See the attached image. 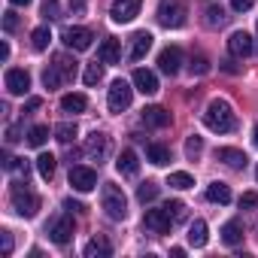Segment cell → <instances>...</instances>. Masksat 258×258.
Wrapping results in <instances>:
<instances>
[{
  "instance_id": "obj_1",
  "label": "cell",
  "mask_w": 258,
  "mask_h": 258,
  "mask_svg": "<svg viewBox=\"0 0 258 258\" xmlns=\"http://www.w3.org/2000/svg\"><path fill=\"white\" fill-rule=\"evenodd\" d=\"M204 124L210 127V131H216V134H231L237 127V115H234L228 100L216 97V100H210V106L204 112Z\"/></svg>"
},
{
  "instance_id": "obj_2",
  "label": "cell",
  "mask_w": 258,
  "mask_h": 258,
  "mask_svg": "<svg viewBox=\"0 0 258 258\" xmlns=\"http://www.w3.org/2000/svg\"><path fill=\"white\" fill-rule=\"evenodd\" d=\"M100 207H103V213H106L112 222H121V219L127 216V198H124V191H121L118 185H112V182H106V185L100 188Z\"/></svg>"
},
{
  "instance_id": "obj_3",
  "label": "cell",
  "mask_w": 258,
  "mask_h": 258,
  "mask_svg": "<svg viewBox=\"0 0 258 258\" xmlns=\"http://www.w3.org/2000/svg\"><path fill=\"white\" fill-rule=\"evenodd\" d=\"M158 25L164 28H182L185 19H188V7H185V0H158Z\"/></svg>"
},
{
  "instance_id": "obj_4",
  "label": "cell",
  "mask_w": 258,
  "mask_h": 258,
  "mask_svg": "<svg viewBox=\"0 0 258 258\" xmlns=\"http://www.w3.org/2000/svg\"><path fill=\"white\" fill-rule=\"evenodd\" d=\"M10 201H13V210H16L19 216H25V219H34L37 210H40V198L28 188V182H25V185H13Z\"/></svg>"
},
{
  "instance_id": "obj_5",
  "label": "cell",
  "mask_w": 258,
  "mask_h": 258,
  "mask_svg": "<svg viewBox=\"0 0 258 258\" xmlns=\"http://www.w3.org/2000/svg\"><path fill=\"white\" fill-rule=\"evenodd\" d=\"M131 97H134V88L127 85L124 79H115V82L109 85V94H106V106H109L112 112H121V109H127V106H131Z\"/></svg>"
},
{
  "instance_id": "obj_6",
  "label": "cell",
  "mask_w": 258,
  "mask_h": 258,
  "mask_svg": "<svg viewBox=\"0 0 258 258\" xmlns=\"http://www.w3.org/2000/svg\"><path fill=\"white\" fill-rule=\"evenodd\" d=\"M64 46L67 49H73V52H85V49H91V40H94V34L88 31V28H64Z\"/></svg>"
},
{
  "instance_id": "obj_7",
  "label": "cell",
  "mask_w": 258,
  "mask_h": 258,
  "mask_svg": "<svg viewBox=\"0 0 258 258\" xmlns=\"http://www.w3.org/2000/svg\"><path fill=\"white\" fill-rule=\"evenodd\" d=\"M140 7H143V0H115L109 16H112V22L124 25V22H134L140 16Z\"/></svg>"
},
{
  "instance_id": "obj_8",
  "label": "cell",
  "mask_w": 258,
  "mask_h": 258,
  "mask_svg": "<svg viewBox=\"0 0 258 258\" xmlns=\"http://www.w3.org/2000/svg\"><path fill=\"white\" fill-rule=\"evenodd\" d=\"M49 237H52V243H58V246H67L70 243V237H73V219L70 216H58V219H52L49 222Z\"/></svg>"
},
{
  "instance_id": "obj_9",
  "label": "cell",
  "mask_w": 258,
  "mask_h": 258,
  "mask_svg": "<svg viewBox=\"0 0 258 258\" xmlns=\"http://www.w3.org/2000/svg\"><path fill=\"white\" fill-rule=\"evenodd\" d=\"M228 52H231L234 58H249V55L255 52V43H252V37H249L246 31H234V34L228 37Z\"/></svg>"
},
{
  "instance_id": "obj_10",
  "label": "cell",
  "mask_w": 258,
  "mask_h": 258,
  "mask_svg": "<svg viewBox=\"0 0 258 258\" xmlns=\"http://www.w3.org/2000/svg\"><path fill=\"white\" fill-rule=\"evenodd\" d=\"M70 185H73L76 191H91V188L97 185V173H94L91 167L76 164V167H70Z\"/></svg>"
},
{
  "instance_id": "obj_11",
  "label": "cell",
  "mask_w": 258,
  "mask_h": 258,
  "mask_svg": "<svg viewBox=\"0 0 258 258\" xmlns=\"http://www.w3.org/2000/svg\"><path fill=\"white\" fill-rule=\"evenodd\" d=\"M158 67H161V73H167V76L179 73V67H182V49H179V46H167V49H161V55H158Z\"/></svg>"
},
{
  "instance_id": "obj_12",
  "label": "cell",
  "mask_w": 258,
  "mask_h": 258,
  "mask_svg": "<svg viewBox=\"0 0 258 258\" xmlns=\"http://www.w3.org/2000/svg\"><path fill=\"white\" fill-rule=\"evenodd\" d=\"M4 82H7V91H10V94H28V88H31V76H28V70H22V67L7 70Z\"/></svg>"
},
{
  "instance_id": "obj_13",
  "label": "cell",
  "mask_w": 258,
  "mask_h": 258,
  "mask_svg": "<svg viewBox=\"0 0 258 258\" xmlns=\"http://www.w3.org/2000/svg\"><path fill=\"white\" fill-rule=\"evenodd\" d=\"M143 225H146L149 231H155V234H167V231H170V225H173V219H170V213L161 207V210H146Z\"/></svg>"
},
{
  "instance_id": "obj_14",
  "label": "cell",
  "mask_w": 258,
  "mask_h": 258,
  "mask_svg": "<svg viewBox=\"0 0 258 258\" xmlns=\"http://www.w3.org/2000/svg\"><path fill=\"white\" fill-rule=\"evenodd\" d=\"M152 34L149 31H137L134 37H131V52H127V58L131 61H140V58H146V52L152 49Z\"/></svg>"
},
{
  "instance_id": "obj_15",
  "label": "cell",
  "mask_w": 258,
  "mask_h": 258,
  "mask_svg": "<svg viewBox=\"0 0 258 258\" xmlns=\"http://www.w3.org/2000/svg\"><path fill=\"white\" fill-rule=\"evenodd\" d=\"M97 61L100 64H118L121 61V43L115 37H106L100 43V49H97Z\"/></svg>"
},
{
  "instance_id": "obj_16",
  "label": "cell",
  "mask_w": 258,
  "mask_h": 258,
  "mask_svg": "<svg viewBox=\"0 0 258 258\" xmlns=\"http://www.w3.org/2000/svg\"><path fill=\"white\" fill-rule=\"evenodd\" d=\"M131 82L137 85V91L140 94H155L158 91V76L152 73V70H134V76H131Z\"/></svg>"
},
{
  "instance_id": "obj_17",
  "label": "cell",
  "mask_w": 258,
  "mask_h": 258,
  "mask_svg": "<svg viewBox=\"0 0 258 258\" xmlns=\"http://www.w3.org/2000/svg\"><path fill=\"white\" fill-rule=\"evenodd\" d=\"M85 152H88L91 158H97V161L106 158V155H109V137L100 134V131H94V134L85 140Z\"/></svg>"
},
{
  "instance_id": "obj_18",
  "label": "cell",
  "mask_w": 258,
  "mask_h": 258,
  "mask_svg": "<svg viewBox=\"0 0 258 258\" xmlns=\"http://www.w3.org/2000/svg\"><path fill=\"white\" fill-rule=\"evenodd\" d=\"M216 158H219L222 164L234 167V170H243V167L249 164L246 152H240V149H231V146H222V149H216Z\"/></svg>"
},
{
  "instance_id": "obj_19",
  "label": "cell",
  "mask_w": 258,
  "mask_h": 258,
  "mask_svg": "<svg viewBox=\"0 0 258 258\" xmlns=\"http://www.w3.org/2000/svg\"><path fill=\"white\" fill-rule=\"evenodd\" d=\"M115 170H118L121 176H137V170H140L137 152H134V149H124V152L118 155V161H115Z\"/></svg>"
},
{
  "instance_id": "obj_20",
  "label": "cell",
  "mask_w": 258,
  "mask_h": 258,
  "mask_svg": "<svg viewBox=\"0 0 258 258\" xmlns=\"http://www.w3.org/2000/svg\"><path fill=\"white\" fill-rule=\"evenodd\" d=\"M143 121H146L149 127H167V124H170V112H167L164 106H146V109H143Z\"/></svg>"
},
{
  "instance_id": "obj_21",
  "label": "cell",
  "mask_w": 258,
  "mask_h": 258,
  "mask_svg": "<svg viewBox=\"0 0 258 258\" xmlns=\"http://www.w3.org/2000/svg\"><path fill=\"white\" fill-rule=\"evenodd\" d=\"M222 243H225V246L243 243V225H240V219H231V222L222 225Z\"/></svg>"
},
{
  "instance_id": "obj_22",
  "label": "cell",
  "mask_w": 258,
  "mask_h": 258,
  "mask_svg": "<svg viewBox=\"0 0 258 258\" xmlns=\"http://www.w3.org/2000/svg\"><path fill=\"white\" fill-rule=\"evenodd\" d=\"M82 252H85V258H97V255H100V258H109V255H112V246H109V240L94 237V240H88V243H85V249H82Z\"/></svg>"
},
{
  "instance_id": "obj_23",
  "label": "cell",
  "mask_w": 258,
  "mask_h": 258,
  "mask_svg": "<svg viewBox=\"0 0 258 258\" xmlns=\"http://www.w3.org/2000/svg\"><path fill=\"white\" fill-rule=\"evenodd\" d=\"M207 240H210V234H207V222H204V219H195L191 228H188V243H191L195 249H201V246H207Z\"/></svg>"
},
{
  "instance_id": "obj_24",
  "label": "cell",
  "mask_w": 258,
  "mask_h": 258,
  "mask_svg": "<svg viewBox=\"0 0 258 258\" xmlns=\"http://www.w3.org/2000/svg\"><path fill=\"white\" fill-rule=\"evenodd\" d=\"M146 158H149L152 164L164 167V164H170V149H167L164 143H149V146H146Z\"/></svg>"
},
{
  "instance_id": "obj_25",
  "label": "cell",
  "mask_w": 258,
  "mask_h": 258,
  "mask_svg": "<svg viewBox=\"0 0 258 258\" xmlns=\"http://www.w3.org/2000/svg\"><path fill=\"white\" fill-rule=\"evenodd\" d=\"M61 109L64 112H85L88 109V97L85 94H64L61 97Z\"/></svg>"
},
{
  "instance_id": "obj_26",
  "label": "cell",
  "mask_w": 258,
  "mask_h": 258,
  "mask_svg": "<svg viewBox=\"0 0 258 258\" xmlns=\"http://www.w3.org/2000/svg\"><path fill=\"white\" fill-rule=\"evenodd\" d=\"M207 201H213V204H231V188L225 182H210L207 185Z\"/></svg>"
},
{
  "instance_id": "obj_27",
  "label": "cell",
  "mask_w": 258,
  "mask_h": 258,
  "mask_svg": "<svg viewBox=\"0 0 258 258\" xmlns=\"http://www.w3.org/2000/svg\"><path fill=\"white\" fill-rule=\"evenodd\" d=\"M37 173H40L46 182L55 176V155H52V152H43V155L37 158Z\"/></svg>"
},
{
  "instance_id": "obj_28",
  "label": "cell",
  "mask_w": 258,
  "mask_h": 258,
  "mask_svg": "<svg viewBox=\"0 0 258 258\" xmlns=\"http://www.w3.org/2000/svg\"><path fill=\"white\" fill-rule=\"evenodd\" d=\"M55 67L61 70V76H64V82H70V79H76V61H73V58H67V55H55Z\"/></svg>"
},
{
  "instance_id": "obj_29",
  "label": "cell",
  "mask_w": 258,
  "mask_h": 258,
  "mask_svg": "<svg viewBox=\"0 0 258 258\" xmlns=\"http://www.w3.org/2000/svg\"><path fill=\"white\" fill-rule=\"evenodd\" d=\"M76 134H79V127H76L73 121H61V124H55V137H58L61 143H73Z\"/></svg>"
},
{
  "instance_id": "obj_30",
  "label": "cell",
  "mask_w": 258,
  "mask_h": 258,
  "mask_svg": "<svg viewBox=\"0 0 258 258\" xmlns=\"http://www.w3.org/2000/svg\"><path fill=\"white\" fill-rule=\"evenodd\" d=\"M43 85L52 91V88H61L64 85V76H61V70L55 67V64H49L46 70H43Z\"/></svg>"
},
{
  "instance_id": "obj_31",
  "label": "cell",
  "mask_w": 258,
  "mask_h": 258,
  "mask_svg": "<svg viewBox=\"0 0 258 258\" xmlns=\"http://www.w3.org/2000/svg\"><path fill=\"white\" fill-rule=\"evenodd\" d=\"M46 140H49V127H46V124H34L31 131H28V143H31V146H37V149H40Z\"/></svg>"
},
{
  "instance_id": "obj_32",
  "label": "cell",
  "mask_w": 258,
  "mask_h": 258,
  "mask_svg": "<svg viewBox=\"0 0 258 258\" xmlns=\"http://www.w3.org/2000/svg\"><path fill=\"white\" fill-rule=\"evenodd\" d=\"M201 152H204V140H201L198 134H191V137L185 140V158H188V161H198Z\"/></svg>"
},
{
  "instance_id": "obj_33",
  "label": "cell",
  "mask_w": 258,
  "mask_h": 258,
  "mask_svg": "<svg viewBox=\"0 0 258 258\" xmlns=\"http://www.w3.org/2000/svg\"><path fill=\"white\" fill-rule=\"evenodd\" d=\"M155 198H158V182L149 179V182H143V185L137 188V201H140V204H149V201H155Z\"/></svg>"
},
{
  "instance_id": "obj_34",
  "label": "cell",
  "mask_w": 258,
  "mask_h": 258,
  "mask_svg": "<svg viewBox=\"0 0 258 258\" xmlns=\"http://www.w3.org/2000/svg\"><path fill=\"white\" fill-rule=\"evenodd\" d=\"M225 22H228V16H225L222 7H210V10H207V25H210V28H222Z\"/></svg>"
},
{
  "instance_id": "obj_35",
  "label": "cell",
  "mask_w": 258,
  "mask_h": 258,
  "mask_svg": "<svg viewBox=\"0 0 258 258\" xmlns=\"http://www.w3.org/2000/svg\"><path fill=\"white\" fill-rule=\"evenodd\" d=\"M31 40H34V49H37V52H46V49H49V40H52V34H49V28H37Z\"/></svg>"
},
{
  "instance_id": "obj_36",
  "label": "cell",
  "mask_w": 258,
  "mask_h": 258,
  "mask_svg": "<svg viewBox=\"0 0 258 258\" xmlns=\"http://www.w3.org/2000/svg\"><path fill=\"white\" fill-rule=\"evenodd\" d=\"M82 79H85V85H97L100 79H103V67L94 61V64H88L85 67V73H82Z\"/></svg>"
},
{
  "instance_id": "obj_37",
  "label": "cell",
  "mask_w": 258,
  "mask_h": 258,
  "mask_svg": "<svg viewBox=\"0 0 258 258\" xmlns=\"http://www.w3.org/2000/svg\"><path fill=\"white\" fill-rule=\"evenodd\" d=\"M167 185H170V188H179V191H185V188H191V185H195V179H191L188 173H170Z\"/></svg>"
},
{
  "instance_id": "obj_38",
  "label": "cell",
  "mask_w": 258,
  "mask_h": 258,
  "mask_svg": "<svg viewBox=\"0 0 258 258\" xmlns=\"http://www.w3.org/2000/svg\"><path fill=\"white\" fill-rule=\"evenodd\" d=\"M188 70H191V76H204V73H210V61L204 55H195L191 64H188Z\"/></svg>"
},
{
  "instance_id": "obj_39",
  "label": "cell",
  "mask_w": 258,
  "mask_h": 258,
  "mask_svg": "<svg viewBox=\"0 0 258 258\" xmlns=\"http://www.w3.org/2000/svg\"><path fill=\"white\" fill-rule=\"evenodd\" d=\"M164 210L170 213L173 222H182V219H185V204H182V201H170V204H164Z\"/></svg>"
},
{
  "instance_id": "obj_40",
  "label": "cell",
  "mask_w": 258,
  "mask_h": 258,
  "mask_svg": "<svg viewBox=\"0 0 258 258\" xmlns=\"http://www.w3.org/2000/svg\"><path fill=\"white\" fill-rule=\"evenodd\" d=\"M13 173H19V176H25L28 179V173H31V164L25 161V158H13V167H10Z\"/></svg>"
},
{
  "instance_id": "obj_41",
  "label": "cell",
  "mask_w": 258,
  "mask_h": 258,
  "mask_svg": "<svg viewBox=\"0 0 258 258\" xmlns=\"http://www.w3.org/2000/svg\"><path fill=\"white\" fill-rule=\"evenodd\" d=\"M16 28H19V16H16L13 10H10V13H4V31H7V34H13Z\"/></svg>"
},
{
  "instance_id": "obj_42",
  "label": "cell",
  "mask_w": 258,
  "mask_h": 258,
  "mask_svg": "<svg viewBox=\"0 0 258 258\" xmlns=\"http://www.w3.org/2000/svg\"><path fill=\"white\" fill-rule=\"evenodd\" d=\"M252 4L255 0H231V10L234 13H246V10H252Z\"/></svg>"
},
{
  "instance_id": "obj_43",
  "label": "cell",
  "mask_w": 258,
  "mask_h": 258,
  "mask_svg": "<svg viewBox=\"0 0 258 258\" xmlns=\"http://www.w3.org/2000/svg\"><path fill=\"white\" fill-rule=\"evenodd\" d=\"M240 207H258V195H255V191H246V195L240 198Z\"/></svg>"
},
{
  "instance_id": "obj_44",
  "label": "cell",
  "mask_w": 258,
  "mask_h": 258,
  "mask_svg": "<svg viewBox=\"0 0 258 258\" xmlns=\"http://www.w3.org/2000/svg\"><path fill=\"white\" fill-rule=\"evenodd\" d=\"M43 106V97H28L25 100V112H34V109H40Z\"/></svg>"
},
{
  "instance_id": "obj_45",
  "label": "cell",
  "mask_w": 258,
  "mask_h": 258,
  "mask_svg": "<svg viewBox=\"0 0 258 258\" xmlns=\"http://www.w3.org/2000/svg\"><path fill=\"white\" fill-rule=\"evenodd\" d=\"M0 237H4V255H13V234H10V231H4Z\"/></svg>"
},
{
  "instance_id": "obj_46",
  "label": "cell",
  "mask_w": 258,
  "mask_h": 258,
  "mask_svg": "<svg viewBox=\"0 0 258 258\" xmlns=\"http://www.w3.org/2000/svg\"><path fill=\"white\" fill-rule=\"evenodd\" d=\"M64 207H67L70 213H85V207H82L79 201H73V198H67V201H64Z\"/></svg>"
},
{
  "instance_id": "obj_47",
  "label": "cell",
  "mask_w": 258,
  "mask_h": 258,
  "mask_svg": "<svg viewBox=\"0 0 258 258\" xmlns=\"http://www.w3.org/2000/svg\"><path fill=\"white\" fill-rule=\"evenodd\" d=\"M49 19H58V4H55V0H46V10H43Z\"/></svg>"
},
{
  "instance_id": "obj_48",
  "label": "cell",
  "mask_w": 258,
  "mask_h": 258,
  "mask_svg": "<svg viewBox=\"0 0 258 258\" xmlns=\"http://www.w3.org/2000/svg\"><path fill=\"white\" fill-rule=\"evenodd\" d=\"M19 140V127H10V131H7V143H16Z\"/></svg>"
},
{
  "instance_id": "obj_49",
  "label": "cell",
  "mask_w": 258,
  "mask_h": 258,
  "mask_svg": "<svg viewBox=\"0 0 258 258\" xmlns=\"http://www.w3.org/2000/svg\"><path fill=\"white\" fill-rule=\"evenodd\" d=\"M7 58H10V43L0 46V61H7Z\"/></svg>"
},
{
  "instance_id": "obj_50",
  "label": "cell",
  "mask_w": 258,
  "mask_h": 258,
  "mask_svg": "<svg viewBox=\"0 0 258 258\" xmlns=\"http://www.w3.org/2000/svg\"><path fill=\"white\" fill-rule=\"evenodd\" d=\"M10 4H13V7H31L34 0H10Z\"/></svg>"
},
{
  "instance_id": "obj_51",
  "label": "cell",
  "mask_w": 258,
  "mask_h": 258,
  "mask_svg": "<svg viewBox=\"0 0 258 258\" xmlns=\"http://www.w3.org/2000/svg\"><path fill=\"white\" fill-rule=\"evenodd\" d=\"M252 143L258 146V124H255V131H252Z\"/></svg>"
},
{
  "instance_id": "obj_52",
  "label": "cell",
  "mask_w": 258,
  "mask_h": 258,
  "mask_svg": "<svg viewBox=\"0 0 258 258\" xmlns=\"http://www.w3.org/2000/svg\"><path fill=\"white\" fill-rule=\"evenodd\" d=\"M255 176H258V167H255Z\"/></svg>"
}]
</instances>
